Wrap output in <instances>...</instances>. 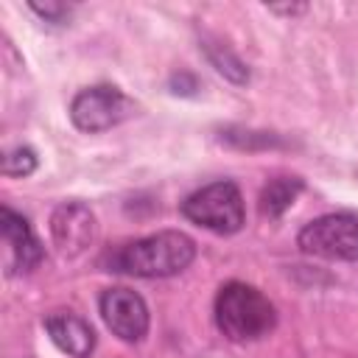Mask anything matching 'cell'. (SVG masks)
I'll return each mask as SVG.
<instances>
[{
    "mask_svg": "<svg viewBox=\"0 0 358 358\" xmlns=\"http://www.w3.org/2000/svg\"><path fill=\"white\" fill-rule=\"evenodd\" d=\"M210 59H213V64L221 70V73H227L232 81H238V84H243L246 78H249V73H246V67L229 53V50H210Z\"/></svg>",
    "mask_w": 358,
    "mask_h": 358,
    "instance_id": "12",
    "label": "cell"
},
{
    "mask_svg": "<svg viewBox=\"0 0 358 358\" xmlns=\"http://www.w3.org/2000/svg\"><path fill=\"white\" fill-rule=\"evenodd\" d=\"M45 330H48L50 341L62 352H67L70 358H90V352L95 350L92 327L76 313H50V316H45Z\"/></svg>",
    "mask_w": 358,
    "mask_h": 358,
    "instance_id": "9",
    "label": "cell"
},
{
    "mask_svg": "<svg viewBox=\"0 0 358 358\" xmlns=\"http://www.w3.org/2000/svg\"><path fill=\"white\" fill-rule=\"evenodd\" d=\"M302 190V179L296 176H277L271 179L260 193V213L266 218H280Z\"/></svg>",
    "mask_w": 358,
    "mask_h": 358,
    "instance_id": "10",
    "label": "cell"
},
{
    "mask_svg": "<svg viewBox=\"0 0 358 358\" xmlns=\"http://www.w3.org/2000/svg\"><path fill=\"white\" fill-rule=\"evenodd\" d=\"M95 232H98L95 215L81 201H64L50 215V238L62 257L84 255L95 241Z\"/></svg>",
    "mask_w": 358,
    "mask_h": 358,
    "instance_id": "6",
    "label": "cell"
},
{
    "mask_svg": "<svg viewBox=\"0 0 358 358\" xmlns=\"http://www.w3.org/2000/svg\"><path fill=\"white\" fill-rule=\"evenodd\" d=\"M196 257V243L179 229H162L148 238L131 241L109 255V271L131 277H171L185 271Z\"/></svg>",
    "mask_w": 358,
    "mask_h": 358,
    "instance_id": "1",
    "label": "cell"
},
{
    "mask_svg": "<svg viewBox=\"0 0 358 358\" xmlns=\"http://www.w3.org/2000/svg\"><path fill=\"white\" fill-rule=\"evenodd\" d=\"M296 246L313 257L355 263L358 260V218L347 213L319 215L299 229Z\"/></svg>",
    "mask_w": 358,
    "mask_h": 358,
    "instance_id": "4",
    "label": "cell"
},
{
    "mask_svg": "<svg viewBox=\"0 0 358 358\" xmlns=\"http://www.w3.org/2000/svg\"><path fill=\"white\" fill-rule=\"evenodd\" d=\"M36 171V154L28 145L11 148L3 157V173L6 176H31Z\"/></svg>",
    "mask_w": 358,
    "mask_h": 358,
    "instance_id": "11",
    "label": "cell"
},
{
    "mask_svg": "<svg viewBox=\"0 0 358 358\" xmlns=\"http://www.w3.org/2000/svg\"><path fill=\"white\" fill-rule=\"evenodd\" d=\"M0 232H3V243H6V271L8 274L31 271L42 260V246H39V238L34 235L28 218L3 207L0 210Z\"/></svg>",
    "mask_w": 358,
    "mask_h": 358,
    "instance_id": "8",
    "label": "cell"
},
{
    "mask_svg": "<svg viewBox=\"0 0 358 358\" xmlns=\"http://www.w3.org/2000/svg\"><path fill=\"white\" fill-rule=\"evenodd\" d=\"M101 316L123 341H140L148 333V305L131 288H106L101 294Z\"/></svg>",
    "mask_w": 358,
    "mask_h": 358,
    "instance_id": "7",
    "label": "cell"
},
{
    "mask_svg": "<svg viewBox=\"0 0 358 358\" xmlns=\"http://www.w3.org/2000/svg\"><path fill=\"white\" fill-rule=\"evenodd\" d=\"M271 11H277V14H299V11H305V6H271Z\"/></svg>",
    "mask_w": 358,
    "mask_h": 358,
    "instance_id": "14",
    "label": "cell"
},
{
    "mask_svg": "<svg viewBox=\"0 0 358 358\" xmlns=\"http://www.w3.org/2000/svg\"><path fill=\"white\" fill-rule=\"evenodd\" d=\"M182 215L196 227L218 235H232L243 227V196L235 182H213L182 201Z\"/></svg>",
    "mask_w": 358,
    "mask_h": 358,
    "instance_id": "3",
    "label": "cell"
},
{
    "mask_svg": "<svg viewBox=\"0 0 358 358\" xmlns=\"http://www.w3.org/2000/svg\"><path fill=\"white\" fill-rule=\"evenodd\" d=\"M31 8H34L39 17L50 20V22H62V20L67 17V6H64V3H31Z\"/></svg>",
    "mask_w": 358,
    "mask_h": 358,
    "instance_id": "13",
    "label": "cell"
},
{
    "mask_svg": "<svg viewBox=\"0 0 358 358\" xmlns=\"http://www.w3.org/2000/svg\"><path fill=\"white\" fill-rule=\"evenodd\" d=\"M131 112H134L131 98H126L112 84L87 87L70 103V120H73V126L81 129V131H87V134L106 131V129L117 126L120 120H126Z\"/></svg>",
    "mask_w": 358,
    "mask_h": 358,
    "instance_id": "5",
    "label": "cell"
},
{
    "mask_svg": "<svg viewBox=\"0 0 358 358\" xmlns=\"http://www.w3.org/2000/svg\"><path fill=\"white\" fill-rule=\"evenodd\" d=\"M215 324L229 341H255L274 330L277 310L255 285L227 282L215 296Z\"/></svg>",
    "mask_w": 358,
    "mask_h": 358,
    "instance_id": "2",
    "label": "cell"
}]
</instances>
